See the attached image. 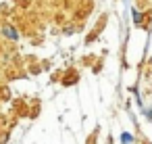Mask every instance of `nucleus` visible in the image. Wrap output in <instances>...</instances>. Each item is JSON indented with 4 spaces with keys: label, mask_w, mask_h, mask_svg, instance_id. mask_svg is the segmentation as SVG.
Segmentation results:
<instances>
[{
    "label": "nucleus",
    "mask_w": 152,
    "mask_h": 144,
    "mask_svg": "<svg viewBox=\"0 0 152 144\" xmlns=\"http://www.w3.org/2000/svg\"><path fill=\"white\" fill-rule=\"evenodd\" d=\"M133 142V136L131 134H123V144H131Z\"/></svg>",
    "instance_id": "f257e3e1"
}]
</instances>
